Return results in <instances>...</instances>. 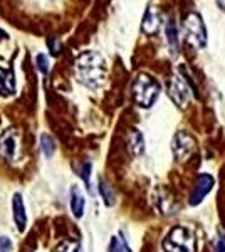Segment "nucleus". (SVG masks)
<instances>
[{"mask_svg":"<svg viewBox=\"0 0 225 252\" xmlns=\"http://www.w3.org/2000/svg\"><path fill=\"white\" fill-rule=\"evenodd\" d=\"M76 76L86 88L99 89L106 79V61L97 51H86L76 61Z\"/></svg>","mask_w":225,"mask_h":252,"instance_id":"nucleus-1","label":"nucleus"},{"mask_svg":"<svg viewBox=\"0 0 225 252\" xmlns=\"http://www.w3.org/2000/svg\"><path fill=\"white\" fill-rule=\"evenodd\" d=\"M197 230L190 225H175L163 239L165 252H197Z\"/></svg>","mask_w":225,"mask_h":252,"instance_id":"nucleus-2","label":"nucleus"},{"mask_svg":"<svg viewBox=\"0 0 225 252\" xmlns=\"http://www.w3.org/2000/svg\"><path fill=\"white\" fill-rule=\"evenodd\" d=\"M160 83L155 78H151L150 74H138L133 81L131 93L133 97L136 101L138 106L141 108H151L155 104V101L160 96Z\"/></svg>","mask_w":225,"mask_h":252,"instance_id":"nucleus-3","label":"nucleus"},{"mask_svg":"<svg viewBox=\"0 0 225 252\" xmlns=\"http://www.w3.org/2000/svg\"><path fill=\"white\" fill-rule=\"evenodd\" d=\"M183 37L190 46L203 47L207 44V29L202 17L195 12L188 14L183 20Z\"/></svg>","mask_w":225,"mask_h":252,"instance_id":"nucleus-4","label":"nucleus"},{"mask_svg":"<svg viewBox=\"0 0 225 252\" xmlns=\"http://www.w3.org/2000/svg\"><path fill=\"white\" fill-rule=\"evenodd\" d=\"M168 96L178 108H185L190 101V86L182 74H173L168 81Z\"/></svg>","mask_w":225,"mask_h":252,"instance_id":"nucleus-5","label":"nucleus"},{"mask_svg":"<svg viewBox=\"0 0 225 252\" xmlns=\"http://www.w3.org/2000/svg\"><path fill=\"white\" fill-rule=\"evenodd\" d=\"M0 155L9 161H17L20 155V138L15 129H5L0 135Z\"/></svg>","mask_w":225,"mask_h":252,"instance_id":"nucleus-6","label":"nucleus"},{"mask_svg":"<svg viewBox=\"0 0 225 252\" xmlns=\"http://www.w3.org/2000/svg\"><path fill=\"white\" fill-rule=\"evenodd\" d=\"M195 138L188 135L187 131H178L171 141V150L177 160H187L195 152Z\"/></svg>","mask_w":225,"mask_h":252,"instance_id":"nucleus-7","label":"nucleus"},{"mask_svg":"<svg viewBox=\"0 0 225 252\" xmlns=\"http://www.w3.org/2000/svg\"><path fill=\"white\" fill-rule=\"evenodd\" d=\"M212 189H214V177L208 173H200L197 177V180H195L193 189H192L190 198H188L190 205L202 204V200L207 197Z\"/></svg>","mask_w":225,"mask_h":252,"instance_id":"nucleus-8","label":"nucleus"},{"mask_svg":"<svg viewBox=\"0 0 225 252\" xmlns=\"http://www.w3.org/2000/svg\"><path fill=\"white\" fill-rule=\"evenodd\" d=\"M12 210H14V222L19 232H24L27 227V215H26V207H24L22 195L15 193L12 198Z\"/></svg>","mask_w":225,"mask_h":252,"instance_id":"nucleus-9","label":"nucleus"},{"mask_svg":"<svg viewBox=\"0 0 225 252\" xmlns=\"http://www.w3.org/2000/svg\"><path fill=\"white\" fill-rule=\"evenodd\" d=\"M160 24H161V14H160V10L157 7H148L145 17H143V24H141L143 32L148 35L155 34V32H158L160 29Z\"/></svg>","mask_w":225,"mask_h":252,"instance_id":"nucleus-10","label":"nucleus"},{"mask_svg":"<svg viewBox=\"0 0 225 252\" xmlns=\"http://www.w3.org/2000/svg\"><path fill=\"white\" fill-rule=\"evenodd\" d=\"M15 76L12 69L0 67V96L9 97L12 94H15Z\"/></svg>","mask_w":225,"mask_h":252,"instance_id":"nucleus-11","label":"nucleus"},{"mask_svg":"<svg viewBox=\"0 0 225 252\" xmlns=\"http://www.w3.org/2000/svg\"><path fill=\"white\" fill-rule=\"evenodd\" d=\"M69 205H71V210L74 214V217L81 219L84 214V207H86V198L84 195L81 193L79 187H72L71 189V200H69Z\"/></svg>","mask_w":225,"mask_h":252,"instance_id":"nucleus-12","label":"nucleus"},{"mask_svg":"<svg viewBox=\"0 0 225 252\" xmlns=\"http://www.w3.org/2000/svg\"><path fill=\"white\" fill-rule=\"evenodd\" d=\"M166 40H168V46L173 52V56H177L178 51V32H177V26H175V20L171 19L168 24H166Z\"/></svg>","mask_w":225,"mask_h":252,"instance_id":"nucleus-13","label":"nucleus"},{"mask_svg":"<svg viewBox=\"0 0 225 252\" xmlns=\"http://www.w3.org/2000/svg\"><path fill=\"white\" fill-rule=\"evenodd\" d=\"M97 189H99V193H101V197H103L104 204L108 205V207L114 205V202H116V195H114L111 185H109L108 182L101 180L99 185H97Z\"/></svg>","mask_w":225,"mask_h":252,"instance_id":"nucleus-14","label":"nucleus"},{"mask_svg":"<svg viewBox=\"0 0 225 252\" xmlns=\"http://www.w3.org/2000/svg\"><path fill=\"white\" fill-rule=\"evenodd\" d=\"M129 148L134 155H140V153L145 150V140H143V135L138 129H133L131 138H129Z\"/></svg>","mask_w":225,"mask_h":252,"instance_id":"nucleus-15","label":"nucleus"},{"mask_svg":"<svg viewBox=\"0 0 225 252\" xmlns=\"http://www.w3.org/2000/svg\"><path fill=\"white\" fill-rule=\"evenodd\" d=\"M40 148H42V153L46 155V158H51L52 155H54V152H56L54 140H52L49 135H46V133L40 136Z\"/></svg>","mask_w":225,"mask_h":252,"instance_id":"nucleus-16","label":"nucleus"},{"mask_svg":"<svg viewBox=\"0 0 225 252\" xmlns=\"http://www.w3.org/2000/svg\"><path fill=\"white\" fill-rule=\"evenodd\" d=\"M109 252H131V249L121 237H113L109 242Z\"/></svg>","mask_w":225,"mask_h":252,"instance_id":"nucleus-17","label":"nucleus"},{"mask_svg":"<svg viewBox=\"0 0 225 252\" xmlns=\"http://www.w3.org/2000/svg\"><path fill=\"white\" fill-rule=\"evenodd\" d=\"M47 47H49V51H51L52 56H59L61 49H63V44H61V40L57 37L51 35V37H47Z\"/></svg>","mask_w":225,"mask_h":252,"instance_id":"nucleus-18","label":"nucleus"},{"mask_svg":"<svg viewBox=\"0 0 225 252\" xmlns=\"http://www.w3.org/2000/svg\"><path fill=\"white\" fill-rule=\"evenodd\" d=\"M35 63H37V67L39 71L42 72V74H47L49 72V59L46 54H37V58H35Z\"/></svg>","mask_w":225,"mask_h":252,"instance_id":"nucleus-19","label":"nucleus"},{"mask_svg":"<svg viewBox=\"0 0 225 252\" xmlns=\"http://www.w3.org/2000/svg\"><path fill=\"white\" fill-rule=\"evenodd\" d=\"M57 252H81V247L77 242H63L57 247Z\"/></svg>","mask_w":225,"mask_h":252,"instance_id":"nucleus-20","label":"nucleus"},{"mask_svg":"<svg viewBox=\"0 0 225 252\" xmlns=\"http://www.w3.org/2000/svg\"><path fill=\"white\" fill-rule=\"evenodd\" d=\"M81 178L86 182V185L89 187V177H91V163H83V166H81Z\"/></svg>","mask_w":225,"mask_h":252,"instance_id":"nucleus-21","label":"nucleus"},{"mask_svg":"<svg viewBox=\"0 0 225 252\" xmlns=\"http://www.w3.org/2000/svg\"><path fill=\"white\" fill-rule=\"evenodd\" d=\"M12 242L9 237H0V252H10Z\"/></svg>","mask_w":225,"mask_h":252,"instance_id":"nucleus-22","label":"nucleus"},{"mask_svg":"<svg viewBox=\"0 0 225 252\" xmlns=\"http://www.w3.org/2000/svg\"><path fill=\"white\" fill-rule=\"evenodd\" d=\"M215 252H225V239H219L215 242Z\"/></svg>","mask_w":225,"mask_h":252,"instance_id":"nucleus-23","label":"nucleus"},{"mask_svg":"<svg viewBox=\"0 0 225 252\" xmlns=\"http://www.w3.org/2000/svg\"><path fill=\"white\" fill-rule=\"evenodd\" d=\"M217 5H219L222 10H225V0H217Z\"/></svg>","mask_w":225,"mask_h":252,"instance_id":"nucleus-24","label":"nucleus"},{"mask_svg":"<svg viewBox=\"0 0 225 252\" xmlns=\"http://www.w3.org/2000/svg\"><path fill=\"white\" fill-rule=\"evenodd\" d=\"M3 39H7V32L0 29V40H3Z\"/></svg>","mask_w":225,"mask_h":252,"instance_id":"nucleus-25","label":"nucleus"}]
</instances>
